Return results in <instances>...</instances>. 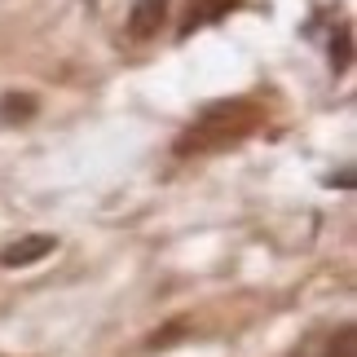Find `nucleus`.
Segmentation results:
<instances>
[{
    "mask_svg": "<svg viewBox=\"0 0 357 357\" xmlns=\"http://www.w3.org/2000/svg\"><path fill=\"white\" fill-rule=\"evenodd\" d=\"M260 119H265V111H260L256 102L247 98H225V102H212L208 111H203L190 128L176 137V155L181 159H195V155H221V150L247 142Z\"/></svg>",
    "mask_w": 357,
    "mask_h": 357,
    "instance_id": "f257e3e1",
    "label": "nucleus"
},
{
    "mask_svg": "<svg viewBox=\"0 0 357 357\" xmlns=\"http://www.w3.org/2000/svg\"><path fill=\"white\" fill-rule=\"evenodd\" d=\"M53 247H58L53 234H26L18 243L0 247V269H26V265H36V260H45Z\"/></svg>",
    "mask_w": 357,
    "mask_h": 357,
    "instance_id": "f03ea898",
    "label": "nucleus"
},
{
    "mask_svg": "<svg viewBox=\"0 0 357 357\" xmlns=\"http://www.w3.org/2000/svg\"><path fill=\"white\" fill-rule=\"evenodd\" d=\"M163 18H168V0H137L123 26H128L132 40H150V36H159Z\"/></svg>",
    "mask_w": 357,
    "mask_h": 357,
    "instance_id": "7ed1b4c3",
    "label": "nucleus"
},
{
    "mask_svg": "<svg viewBox=\"0 0 357 357\" xmlns=\"http://www.w3.org/2000/svg\"><path fill=\"white\" fill-rule=\"evenodd\" d=\"M36 111H40V102L31 93H5L0 98V123H26V119H36Z\"/></svg>",
    "mask_w": 357,
    "mask_h": 357,
    "instance_id": "20e7f679",
    "label": "nucleus"
},
{
    "mask_svg": "<svg viewBox=\"0 0 357 357\" xmlns=\"http://www.w3.org/2000/svg\"><path fill=\"white\" fill-rule=\"evenodd\" d=\"M238 0H199V5H190V22L181 26V36H190L199 22H216V18H225L229 9H234Z\"/></svg>",
    "mask_w": 357,
    "mask_h": 357,
    "instance_id": "39448f33",
    "label": "nucleus"
},
{
    "mask_svg": "<svg viewBox=\"0 0 357 357\" xmlns=\"http://www.w3.org/2000/svg\"><path fill=\"white\" fill-rule=\"evenodd\" d=\"M322 357H353V326H340V331L326 335V353Z\"/></svg>",
    "mask_w": 357,
    "mask_h": 357,
    "instance_id": "423d86ee",
    "label": "nucleus"
},
{
    "mask_svg": "<svg viewBox=\"0 0 357 357\" xmlns=\"http://www.w3.org/2000/svg\"><path fill=\"white\" fill-rule=\"evenodd\" d=\"M181 335H185V326H181V322H172V326H163V335L150 340V349H168V344H176Z\"/></svg>",
    "mask_w": 357,
    "mask_h": 357,
    "instance_id": "0eeeda50",
    "label": "nucleus"
},
{
    "mask_svg": "<svg viewBox=\"0 0 357 357\" xmlns=\"http://www.w3.org/2000/svg\"><path fill=\"white\" fill-rule=\"evenodd\" d=\"M331 66H335V71L349 66V31H340V45H331Z\"/></svg>",
    "mask_w": 357,
    "mask_h": 357,
    "instance_id": "6e6552de",
    "label": "nucleus"
}]
</instances>
